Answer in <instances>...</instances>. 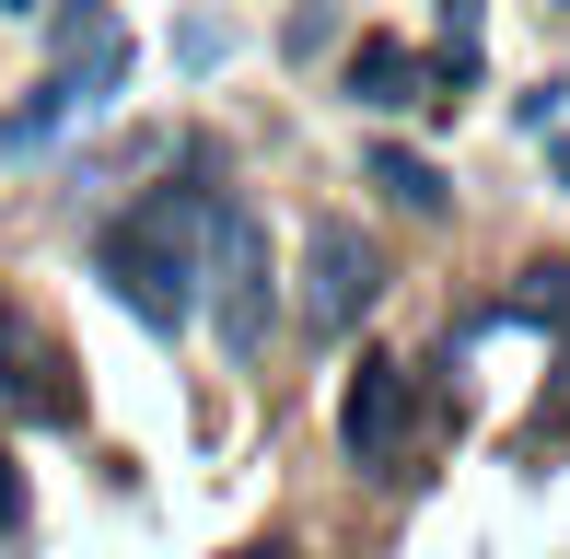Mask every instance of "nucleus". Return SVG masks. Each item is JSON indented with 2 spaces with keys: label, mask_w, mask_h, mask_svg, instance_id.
<instances>
[{
  "label": "nucleus",
  "mask_w": 570,
  "mask_h": 559,
  "mask_svg": "<svg viewBox=\"0 0 570 559\" xmlns=\"http://www.w3.org/2000/svg\"><path fill=\"white\" fill-rule=\"evenodd\" d=\"M210 175H175V187H151L140 210H117L106 234H94V280L128 303V315L151 326V339H175V326L198 315V245H210Z\"/></svg>",
  "instance_id": "obj_1"
},
{
  "label": "nucleus",
  "mask_w": 570,
  "mask_h": 559,
  "mask_svg": "<svg viewBox=\"0 0 570 559\" xmlns=\"http://www.w3.org/2000/svg\"><path fill=\"white\" fill-rule=\"evenodd\" d=\"M198 280H210V326L233 362H256L279 326V268H268V222L245 198H210V245H198Z\"/></svg>",
  "instance_id": "obj_2"
},
{
  "label": "nucleus",
  "mask_w": 570,
  "mask_h": 559,
  "mask_svg": "<svg viewBox=\"0 0 570 559\" xmlns=\"http://www.w3.org/2000/svg\"><path fill=\"white\" fill-rule=\"evenodd\" d=\"M373 292H384V245L326 210L315 234H303V326H315V339H350V326L373 315Z\"/></svg>",
  "instance_id": "obj_3"
},
{
  "label": "nucleus",
  "mask_w": 570,
  "mask_h": 559,
  "mask_svg": "<svg viewBox=\"0 0 570 559\" xmlns=\"http://www.w3.org/2000/svg\"><path fill=\"white\" fill-rule=\"evenodd\" d=\"M0 420H23V431H70V420H82L70 350L47 339L23 303H0Z\"/></svg>",
  "instance_id": "obj_4"
},
{
  "label": "nucleus",
  "mask_w": 570,
  "mask_h": 559,
  "mask_svg": "<svg viewBox=\"0 0 570 559\" xmlns=\"http://www.w3.org/2000/svg\"><path fill=\"white\" fill-rule=\"evenodd\" d=\"M338 443H350V467H396V443H407V362L396 350H361V373L338 396Z\"/></svg>",
  "instance_id": "obj_5"
},
{
  "label": "nucleus",
  "mask_w": 570,
  "mask_h": 559,
  "mask_svg": "<svg viewBox=\"0 0 570 559\" xmlns=\"http://www.w3.org/2000/svg\"><path fill=\"white\" fill-rule=\"evenodd\" d=\"M361 175H373V187L396 198V210H420V222H443V210H454L443 164H431V151H407V140H373V164H361Z\"/></svg>",
  "instance_id": "obj_6"
},
{
  "label": "nucleus",
  "mask_w": 570,
  "mask_h": 559,
  "mask_svg": "<svg viewBox=\"0 0 570 559\" xmlns=\"http://www.w3.org/2000/svg\"><path fill=\"white\" fill-rule=\"evenodd\" d=\"M350 106H373V117L384 106H420V59H407L396 36H361L350 47Z\"/></svg>",
  "instance_id": "obj_7"
},
{
  "label": "nucleus",
  "mask_w": 570,
  "mask_h": 559,
  "mask_svg": "<svg viewBox=\"0 0 570 559\" xmlns=\"http://www.w3.org/2000/svg\"><path fill=\"white\" fill-rule=\"evenodd\" d=\"M570 315V257H535L524 280H512V303H501V326H559Z\"/></svg>",
  "instance_id": "obj_8"
},
{
  "label": "nucleus",
  "mask_w": 570,
  "mask_h": 559,
  "mask_svg": "<svg viewBox=\"0 0 570 559\" xmlns=\"http://www.w3.org/2000/svg\"><path fill=\"white\" fill-rule=\"evenodd\" d=\"M0 12H36V0H0Z\"/></svg>",
  "instance_id": "obj_9"
},
{
  "label": "nucleus",
  "mask_w": 570,
  "mask_h": 559,
  "mask_svg": "<svg viewBox=\"0 0 570 559\" xmlns=\"http://www.w3.org/2000/svg\"><path fill=\"white\" fill-rule=\"evenodd\" d=\"M559 175H570V140H559Z\"/></svg>",
  "instance_id": "obj_10"
},
{
  "label": "nucleus",
  "mask_w": 570,
  "mask_h": 559,
  "mask_svg": "<svg viewBox=\"0 0 570 559\" xmlns=\"http://www.w3.org/2000/svg\"><path fill=\"white\" fill-rule=\"evenodd\" d=\"M559 431H570V396H559Z\"/></svg>",
  "instance_id": "obj_11"
}]
</instances>
